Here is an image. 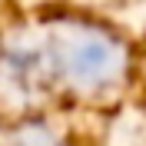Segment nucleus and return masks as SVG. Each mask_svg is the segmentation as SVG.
Wrapping results in <instances>:
<instances>
[{"mask_svg": "<svg viewBox=\"0 0 146 146\" xmlns=\"http://www.w3.org/2000/svg\"><path fill=\"white\" fill-rule=\"evenodd\" d=\"M46 53L50 90L70 93L76 100L110 96L129 73V50L113 30L96 20L60 17L40 27Z\"/></svg>", "mask_w": 146, "mask_h": 146, "instance_id": "obj_1", "label": "nucleus"}, {"mask_svg": "<svg viewBox=\"0 0 146 146\" xmlns=\"http://www.w3.org/2000/svg\"><path fill=\"white\" fill-rule=\"evenodd\" d=\"M0 90L20 100H30L36 93L50 90L40 30H17L0 43Z\"/></svg>", "mask_w": 146, "mask_h": 146, "instance_id": "obj_2", "label": "nucleus"}, {"mask_svg": "<svg viewBox=\"0 0 146 146\" xmlns=\"http://www.w3.org/2000/svg\"><path fill=\"white\" fill-rule=\"evenodd\" d=\"M7 146H70L63 133H56L46 123H23V126L10 136Z\"/></svg>", "mask_w": 146, "mask_h": 146, "instance_id": "obj_3", "label": "nucleus"}]
</instances>
